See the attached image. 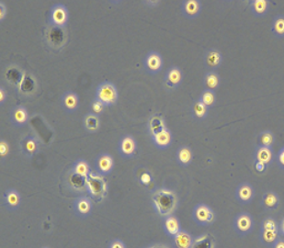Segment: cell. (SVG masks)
<instances>
[{"instance_id": "cell-6", "label": "cell", "mask_w": 284, "mask_h": 248, "mask_svg": "<svg viewBox=\"0 0 284 248\" xmlns=\"http://www.w3.org/2000/svg\"><path fill=\"white\" fill-rule=\"evenodd\" d=\"M254 226H255L254 218L249 213L246 212L238 213L233 221V228L240 236L250 235Z\"/></svg>"}, {"instance_id": "cell-46", "label": "cell", "mask_w": 284, "mask_h": 248, "mask_svg": "<svg viewBox=\"0 0 284 248\" xmlns=\"http://www.w3.org/2000/svg\"><path fill=\"white\" fill-rule=\"evenodd\" d=\"M7 101V89L3 86H0V106L2 107Z\"/></svg>"}, {"instance_id": "cell-24", "label": "cell", "mask_w": 284, "mask_h": 248, "mask_svg": "<svg viewBox=\"0 0 284 248\" xmlns=\"http://www.w3.org/2000/svg\"><path fill=\"white\" fill-rule=\"evenodd\" d=\"M260 203L265 210L274 211L280 206V197L275 191L270 190L263 194Z\"/></svg>"}, {"instance_id": "cell-36", "label": "cell", "mask_w": 284, "mask_h": 248, "mask_svg": "<svg viewBox=\"0 0 284 248\" xmlns=\"http://www.w3.org/2000/svg\"><path fill=\"white\" fill-rule=\"evenodd\" d=\"M72 172L86 178L88 174L91 172V170H90V167H89L88 163L86 160L79 159L78 161L75 163Z\"/></svg>"}, {"instance_id": "cell-39", "label": "cell", "mask_w": 284, "mask_h": 248, "mask_svg": "<svg viewBox=\"0 0 284 248\" xmlns=\"http://www.w3.org/2000/svg\"><path fill=\"white\" fill-rule=\"evenodd\" d=\"M259 230L278 231L279 232V222L273 217H266L261 221Z\"/></svg>"}, {"instance_id": "cell-31", "label": "cell", "mask_w": 284, "mask_h": 248, "mask_svg": "<svg viewBox=\"0 0 284 248\" xmlns=\"http://www.w3.org/2000/svg\"><path fill=\"white\" fill-rule=\"evenodd\" d=\"M75 210L81 216H86L91 213L92 202L87 197H80L75 202Z\"/></svg>"}, {"instance_id": "cell-18", "label": "cell", "mask_w": 284, "mask_h": 248, "mask_svg": "<svg viewBox=\"0 0 284 248\" xmlns=\"http://www.w3.org/2000/svg\"><path fill=\"white\" fill-rule=\"evenodd\" d=\"M153 143L161 150H165L173 142V135L168 128H165L163 131L159 132L158 134L151 136Z\"/></svg>"}, {"instance_id": "cell-1", "label": "cell", "mask_w": 284, "mask_h": 248, "mask_svg": "<svg viewBox=\"0 0 284 248\" xmlns=\"http://www.w3.org/2000/svg\"><path fill=\"white\" fill-rule=\"evenodd\" d=\"M152 201L156 210L162 216H170L178 205V197L174 191L160 188L154 192Z\"/></svg>"}, {"instance_id": "cell-29", "label": "cell", "mask_w": 284, "mask_h": 248, "mask_svg": "<svg viewBox=\"0 0 284 248\" xmlns=\"http://www.w3.org/2000/svg\"><path fill=\"white\" fill-rule=\"evenodd\" d=\"M165 128V120L161 115L155 114L150 117L148 121V131L150 136L163 131Z\"/></svg>"}, {"instance_id": "cell-49", "label": "cell", "mask_w": 284, "mask_h": 248, "mask_svg": "<svg viewBox=\"0 0 284 248\" xmlns=\"http://www.w3.org/2000/svg\"><path fill=\"white\" fill-rule=\"evenodd\" d=\"M272 248H284V238H280Z\"/></svg>"}, {"instance_id": "cell-51", "label": "cell", "mask_w": 284, "mask_h": 248, "mask_svg": "<svg viewBox=\"0 0 284 248\" xmlns=\"http://www.w3.org/2000/svg\"><path fill=\"white\" fill-rule=\"evenodd\" d=\"M167 248L165 247H163V246H156V247H153V248Z\"/></svg>"}, {"instance_id": "cell-50", "label": "cell", "mask_w": 284, "mask_h": 248, "mask_svg": "<svg viewBox=\"0 0 284 248\" xmlns=\"http://www.w3.org/2000/svg\"><path fill=\"white\" fill-rule=\"evenodd\" d=\"M279 233H280V235H282L284 238V217L279 223Z\"/></svg>"}, {"instance_id": "cell-12", "label": "cell", "mask_w": 284, "mask_h": 248, "mask_svg": "<svg viewBox=\"0 0 284 248\" xmlns=\"http://www.w3.org/2000/svg\"><path fill=\"white\" fill-rule=\"evenodd\" d=\"M180 10L186 19L194 20L202 13L203 3L201 0H184L181 3Z\"/></svg>"}, {"instance_id": "cell-14", "label": "cell", "mask_w": 284, "mask_h": 248, "mask_svg": "<svg viewBox=\"0 0 284 248\" xmlns=\"http://www.w3.org/2000/svg\"><path fill=\"white\" fill-rule=\"evenodd\" d=\"M224 61L223 54L216 48H211L207 51L203 57L204 67L210 71H215L222 67Z\"/></svg>"}, {"instance_id": "cell-2", "label": "cell", "mask_w": 284, "mask_h": 248, "mask_svg": "<svg viewBox=\"0 0 284 248\" xmlns=\"http://www.w3.org/2000/svg\"><path fill=\"white\" fill-rule=\"evenodd\" d=\"M43 37L47 46L54 52L61 51L68 41V34L66 28L53 27L48 24L44 29Z\"/></svg>"}, {"instance_id": "cell-9", "label": "cell", "mask_w": 284, "mask_h": 248, "mask_svg": "<svg viewBox=\"0 0 284 248\" xmlns=\"http://www.w3.org/2000/svg\"><path fill=\"white\" fill-rule=\"evenodd\" d=\"M143 67L147 74L151 75L159 74L164 67L162 55L156 51L149 52L143 59Z\"/></svg>"}, {"instance_id": "cell-28", "label": "cell", "mask_w": 284, "mask_h": 248, "mask_svg": "<svg viewBox=\"0 0 284 248\" xmlns=\"http://www.w3.org/2000/svg\"><path fill=\"white\" fill-rule=\"evenodd\" d=\"M3 199L6 207L10 210H15L20 206V195L16 189L10 188L6 190Z\"/></svg>"}, {"instance_id": "cell-30", "label": "cell", "mask_w": 284, "mask_h": 248, "mask_svg": "<svg viewBox=\"0 0 284 248\" xmlns=\"http://www.w3.org/2000/svg\"><path fill=\"white\" fill-rule=\"evenodd\" d=\"M280 238L281 235L278 231L259 230V240L265 247L272 248Z\"/></svg>"}, {"instance_id": "cell-37", "label": "cell", "mask_w": 284, "mask_h": 248, "mask_svg": "<svg viewBox=\"0 0 284 248\" xmlns=\"http://www.w3.org/2000/svg\"><path fill=\"white\" fill-rule=\"evenodd\" d=\"M199 100L209 108H211V107H214L216 101H217V97H216V94L214 91L203 89L201 93Z\"/></svg>"}, {"instance_id": "cell-32", "label": "cell", "mask_w": 284, "mask_h": 248, "mask_svg": "<svg viewBox=\"0 0 284 248\" xmlns=\"http://www.w3.org/2000/svg\"><path fill=\"white\" fill-rule=\"evenodd\" d=\"M271 33L277 39L284 38V15H278L274 17L272 25H271Z\"/></svg>"}, {"instance_id": "cell-15", "label": "cell", "mask_w": 284, "mask_h": 248, "mask_svg": "<svg viewBox=\"0 0 284 248\" xmlns=\"http://www.w3.org/2000/svg\"><path fill=\"white\" fill-rule=\"evenodd\" d=\"M29 111L26 107L22 105H17L10 110L9 121L15 127L21 128L25 126L29 121Z\"/></svg>"}, {"instance_id": "cell-27", "label": "cell", "mask_w": 284, "mask_h": 248, "mask_svg": "<svg viewBox=\"0 0 284 248\" xmlns=\"http://www.w3.org/2000/svg\"><path fill=\"white\" fill-rule=\"evenodd\" d=\"M83 126L87 133L95 134L100 129V120L99 117L93 114L91 112L85 115L83 119Z\"/></svg>"}, {"instance_id": "cell-5", "label": "cell", "mask_w": 284, "mask_h": 248, "mask_svg": "<svg viewBox=\"0 0 284 248\" xmlns=\"http://www.w3.org/2000/svg\"><path fill=\"white\" fill-rule=\"evenodd\" d=\"M69 19L70 14L66 5L62 3H56L49 10L48 25L53 27L66 28Z\"/></svg>"}, {"instance_id": "cell-48", "label": "cell", "mask_w": 284, "mask_h": 248, "mask_svg": "<svg viewBox=\"0 0 284 248\" xmlns=\"http://www.w3.org/2000/svg\"><path fill=\"white\" fill-rule=\"evenodd\" d=\"M110 248H125L124 245L122 242L119 241V240H115L112 243Z\"/></svg>"}, {"instance_id": "cell-21", "label": "cell", "mask_w": 284, "mask_h": 248, "mask_svg": "<svg viewBox=\"0 0 284 248\" xmlns=\"http://www.w3.org/2000/svg\"><path fill=\"white\" fill-rule=\"evenodd\" d=\"M26 71L22 70L20 67L12 65L7 67L5 72V78L6 80L16 87V89L20 87V83L25 75Z\"/></svg>"}, {"instance_id": "cell-40", "label": "cell", "mask_w": 284, "mask_h": 248, "mask_svg": "<svg viewBox=\"0 0 284 248\" xmlns=\"http://www.w3.org/2000/svg\"><path fill=\"white\" fill-rule=\"evenodd\" d=\"M106 107H106L105 105H104L102 102H100V101H98L97 99L94 98V100H93V101H91V103H90V112L99 117V116H101V115L104 113Z\"/></svg>"}, {"instance_id": "cell-41", "label": "cell", "mask_w": 284, "mask_h": 248, "mask_svg": "<svg viewBox=\"0 0 284 248\" xmlns=\"http://www.w3.org/2000/svg\"><path fill=\"white\" fill-rule=\"evenodd\" d=\"M9 154V145L7 142L4 139L0 140V157L1 159H5Z\"/></svg>"}, {"instance_id": "cell-25", "label": "cell", "mask_w": 284, "mask_h": 248, "mask_svg": "<svg viewBox=\"0 0 284 248\" xmlns=\"http://www.w3.org/2000/svg\"><path fill=\"white\" fill-rule=\"evenodd\" d=\"M220 84H221L220 74L215 71L208 72L207 74H205L204 77L203 79V85L204 87V89L214 92L218 90Z\"/></svg>"}, {"instance_id": "cell-34", "label": "cell", "mask_w": 284, "mask_h": 248, "mask_svg": "<svg viewBox=\"0 0 284 248\" xmlns=\"http://www.w3.org/2000/svg\"><path fill=\"white\" fill-rule=\"evenodd\" d=\"M258 145L261 146L273 147L275 143V135L270 130L262 131L258 135Z\"/></svg>"}, {"instance_id": "cell-19", "label": "cell", "mask_w": 284, "mask_h": 248, "mask_svg": "<svg viewBox=\"0 0 284 248\" xmlns=\"http://www.w3.org/2000/svg\"><path fill=\"white\" fill-rule=\"evenodd\" d=\"M113 167H114V160L111 154H99L96 160V168L98 174L103 177L108 176L113 171Z\"/></svg>"}, {"instance_id": "cell-17", "label": "cell", "mask_w": 284, "mask_h": 248, "mask_svg": "<svg viewBox=\"0 0 284 248\" xmlns=\"http://www.w3.org/2000/svg\"><path fill=\"white\" fill-rule=\"evenodd\" d=\"M37 87H38V84L35 77L33 74L26 72L23 79L20 83V87L17 88V91L19 94L29 97V96H33L36 93Z\"/></svg>"}, {"instance_id": "cell-45", "label": "cell", "mask_w": 284, "mask_h": 248, "mask_svg": "<svg viewBox=\"0 0 284 248\" xmlns=\"http://www.w3.org/2000/svg\"><path fill=\"white\" fill-rule=\"evenodd\" d=\"M268 168L269 167L267 165H265L261 162L254 161V168L259 174H263L264 172H266V170L268 169Z\"/></svg>"}, {"instance_id": "cell-42", "label": "cell", "mask_w": 284, "mask_h": 248, "mask_svg": "<svg viewBox=\"0 0 284 248\" xmlns=\"http://www.w3.org/2000/svg\"><path fill=\"white\" fill-rule=\"evenodd\" d=\"M139 181H140V183H141L143 186L147 187V186H149V185L152 183V177H151V175L149 174L148 172H144V173H142L141 176H140Z\"/></svg>"}, {"instance_id": "cell-10", "label": "cell", "mask_w": 284, "mask_h": 248, "mask_svg": "<svg viewBox=\"0 0 284 248\" xmlns=\"http://www.w3.org/2000/svg\"><path fill=\"white\" fill-rule=\"evenodd\" d=\"M256 196V189L249 182H242L236 188V199L240 205L251 203Z\"/></svg>"}, {"instance_id": "cell-7", "label": "cell", "mask_w": 284, "mask_h": 248, "mask_svg": "<svg viewBox=\"0 0 284 248\" xmlns=\"http://www.w3.org/2000/svg\"><path fill=\"white\" fill-rule=\"evenodd\" d=\"M193 220L199 225H210L215 221V213L213 210L205 203H199L192 212Z\"/></svg>"}, {"instance_id": "cell-8", "label": "cell", "mask_w": 284, "mask_h": 248, "mask_svg": "<svg viewBox=\"0 0 284 248\" xmlns=\"http://www.w3.org/2000/svg\"><path fill=\"white\" fill-rule=\"evenodd\" d=\"M183 71L177 66L169 67L164 75V87L167 91L178 89L183 82Z\"/></svg>"}, {"instance_id": "cell-3", "label": "cell", "mask_w": 284, "mask_h": 248, "mask_svg": "<svg viewBox=\"0 0 284 248\" xmlns=\"http://www.w3.org/2000/svg\"><path fill=\"white\" fill-rule=\"evenodd\" d=\"M95 99L102 102L106 107H113L119 100L117 87L111 81H104L96 88Z\"/></svg>"}, {"instance_id": "cell-26", "label": "cell", "mask_w": 284, "mask_h": 248, "mask_svg": "<svg viewBox=\"0 0 284 248\" xmlns=\"http://www.w3.org/2000/svg\"><path fill=\"white\" fill-rule=\"evenodd\" d=\"M210 108L198 100L193 103L192 107V118L197 121H204L209 114Z\"/></svg>"}, {"instance_id": "cell-47", "label": "cell", "mask_w": 284, "mask_h": 248, "mask_svg": "<svg viewBox=\"0 0 284 248\" xmlns=\"http://www.w3.org/2000/svg\"><path fill=\"white\" fill-rule=\"evenodd\" d=\"M7 12V10L6 4H4V2L1 0V1H0V22H3L4 20H6Z\"/></svg>"}, {"instance_id": "cell-52", "label": "cell", "mask_w": 284, "mask_h": 248, "mask_svg": "<svg viewBox=\"0 0 284 248\" xmlns=\"http://www.w3.org/2000/svg\"></svg>"}, {"instance_id": "cell-16", "label": "cell", "mask_w": 284, "mask_h": 248, "mask_svg": "<svg viewBox=\"0 0 284 248\" xmlns=\"http://www.w3.org/2000/svg\"><path fill=\"white\" fill-rule=\"evenodd\" d=\"M275 158L276 156H275L273 147L258 145L255 148V151L253 154L254 161L261 162L265 165H267L268 167H270L275 160Z\"/></svg>"}, {"instance_id": "cell-35", "label": "cell", "mask_w": 284, "mask_h": 248, "mask_svg": "<svg viewBox=\"0 0 284 248\" xmlns=\"http://www.w3.org/2000/svg\"><path fill=\"white\" fill-rule=\"evenodd\" d=\"M165 227L166 233L171 236H176L180 232L179 220L175 216H167L165 221Z\"/></svg>"}, {"instance_id": "cell-38", "label": "cell", "mask_w": 284, "mask_h": 248, "mask_svg": "<svg viewBox=\"0 0 284 248\" xmlns=\"http://www.w3.org/2000/svg\"><path fill=\"white\" fill-rule=\"evenodd\" d=\"M68 182H69L70 186L75 189L81 190V189L86 188V178L81 177V176H79V175L75 174L73 172L69 177Z\"/></svg>"}, {"instance_id": "cell-11", "label": "cell", "mask_w": 284, "mask_h": 248, "mask_svg": "<svg viewBox=\"0 0 284 248\" xmlns=\"http://www.w3.org/2000/svg\"><path fill=\"white\" fill-rule=\"evenodd\" d=\"M60 103L62 108L67 113H74L80 106V96L76 92L68 90L64 92L60 98Z\"/></svg>"}, {"instance_id": "cell-20", "label": "cell", "mask_w": 284, "mask_h": 248, "mask_svg": "<svg viewBox=\"0 0 284 248\" xmlns=\"http://www.w3.org/2000/svg\"><path fill=\"white\" fill-rule=\"evenodd\" d=\"M39 141L34 135H28L23 138L20 142L21 152L25 154L27 157H33L39 151Z\"/></svg>"}, {"instance_id": "cell-23", "label": "cell", "mask_w": 284, "mask_h": 248, "mask_svg": "<svg viewBox=\"0 0 284 248\" xmlns=\"http://www.w3.org/2000/svg\"><path fill=\"white\" fill-rule=\"evenodd\" d=\"M176 159L179 166L187 168L192 164L193 159V152L192 148L188 145H181L177 151Z\"/></svg>"}, {"instance_id": "cell-13", "label": "cell", "mask_w": 284, "mask_h": 248, "mask_svg": "<svg viewBox=\"0 0 284 248\" xmlns=\"http://www.w3.org/2000/svg\"><path fill=\"white\" fill-rule=\"evenodd\" d=\"M119 152L124 158H131L137 152V142L135 138L126 134L123 135L119 142Z\"/></svg>"}, {"instance_id": "cell-22", "label": "cell", "mask_w": 284, "mask_h": 248, "mask_svg": "<svg viewBox=\"0 0 284 248\" xmlns=\"http://www.w3.org/2000/svg\"><path fill=\"white\" fill-rule=\"evenodd\" d=\"M248 6L251 13L257 18L265 17L271 10V2L269 0H250Z\"/></svg>"}, {"instance_id": "cell-33", "label": "cell", "mask_w": 284, "mask_h": 248, "mask_svg": "<svg viewBox=\"0 0 284 248\" xmlns=\"http://www.w3.org/2000/svg\"><path fill=\"white\" fill-rule=\"evenodd\" d=\"M175 237V245L178 248H192L193 240L190 234L180 231Z\"/></svg>"}, {"instance_id": "cell-43", "label": "cell", "mask_w": 284, "mask_h": 248, "mask_svg": "<svg viewBox=\"0 0 284 248\" xmlns=\"http://www.w3.org/2000/svg\"><path fill=\"white\" fill-rule=\"evenodd\" d=\"M276 161L278 167L284 171V145L279 150L276 155Z\"/></svg>"}, {"instance_id": "cell-4", "label": "cell", "mask_w": 284, "mask_h": 248, "mask_svg": "<svg viewBox=\"0 0 284 248\" xmlns=\"http://www.w3.org/2000/svg\"><path fill=\"white\" fill-rule=\"evenodd\" d=\"M86 189L95 201L99 202L105 198L107 194V183L103 177L92 171L86 177Z\"/></svg>"}, {"instance_id": "cell-44", "label": "cell", "mask_w": 284, "mask_h": 248, "mask_svg": "<svg viewBox=\"0 0 284 248\" xmlns=\"http://www.w3.org/2000/svg\"><path fill=\"white\" fill-rule=\"evenodd\" d=\"M207 241L208 240H206L205 237L199 238L197 240L193 241L192 248H209V244H208Z\"/></svg>"}]
</instances>
